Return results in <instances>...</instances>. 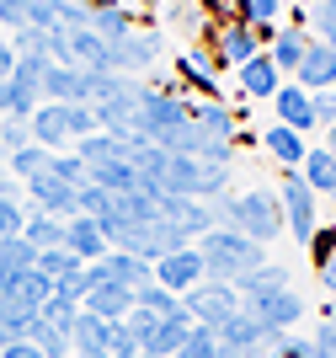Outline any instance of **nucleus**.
<instances>
[{
  "instance_id": "f257e3e1",
  "label": "nucleus",
  "mask_w": 336,
  "mask_h": 358,
  "mask_svg": "<svg viewBox=\"0 0 336 358\" xmlns=\"http://www.w3.org/2000/svg\"><path fill=\"white\" fill-rule=\"evenodd\" d=\"M192 252L203 257V273L214 278V284H235V278H246V273H256L267 262V246L235 236V230H224V224H214L208 236H198Z\"/></svg>"
},
{
  "instance_id": "f03ea898",
  "label": "nucleus",
  "mask_w": 336,
  "mask_h": 358,
  "mask_svg": "<svg viewBox=\"0 0 336 358\" xmlns=\"http://www.w3.org/2000/svg\"><path fill=\"white\" fill-rule=\"evenodd\" d=\"M214 214H219L224 230H235V236H246V241H256V246L278 241V230H283L278 193H267V187H256V193H240V198H214Z\"/></svg>"
},
{
  "instance_id": "7ed1b4c3",
  "label": "nucleus",
  "mask_w": 336,
  "mask_h": 358,
  "mask_svg": "<svg viewBox=\"0 0 336 358\" xmlns=\"http://www.w3.org/2000/svg\"><path fill=\"white\" fill-rule=\"evenodd\" d=\"M187 123V102L182 96H171V91H149L139 96V107H133V134L149 139V145H161L171 129H182Z\"/></svg>"
},
{
  "instance_id": "20e7f679",
  "label": "nucleus",
  "mask_w": 336,
  "mask_h": 358,
  "mask_svg": "<svg viewBox=\"0 0 336 358\" xmlns=\"http://www.w3.org/2000/svg\"><path fill=\"white\" fill-rule=\"evenodd\" d=\"M240 310H246L251 321L267 331V343H272L278 331H288V327H299V321H305V299L293 294V284H288V289H267V294L240 299Z\"/></svg>"
},
{
  "instance_id": "39448f33",
  "label": "nucleus",
  "mask_w": 336,
  "mask_h": 358,
  "mask_svg": "<svg viewBox=\"0 0 336 358\" xmlns=\"http://www.w3.org/2000/svg\"><path fill=\"white\" fill-rule=\"evenodd\" d=\"M278 209H283V230H288L299 246H309L321 203H315V193L299 182V171H283V177H278Z\"/></svg>"
},
{
  "instance_id": "423d86ee",
  "label": "nucleus",
  "mask_w": 336,
  "mask_h": 358,
  "mask_svg": "<svg viewBox=\"0 0 336 358\" xmlns=\"http://www.w3.org/2000/svg\"><path fill=\"white\" fill-rule=\"evenodd\" d=\"M182 315H187L192 327H224L230 315H240V294H235L230 284L203 278L198 289H187V294H182Z\"/></svg>"
},
{
  "instance_id": "0eeeda50",
  "label": "nucleus",
  "mask_w": 336,
  "mask_h": 358,
  "mask_svg": "<svg viewBox=\"0 0 336 358\" xmlns=\"http://www.w3.org/2000/svg\"><path fill=\"white\" fill-rule=\"evenodd\" d=\"M96 284H117V289H145V284H155L149 278V262H139V257H129V252H107V257H96V262H86V289H96Z\"/></svg>"
},
{
  "instance_id": "6e6552de",
  "label": "nucleus",
  "mask_w": 336,
  "mask_h": 358,
  "mask_svg": "<svg viewBox=\"0 0 336 358\" xmlns=\"http://www.w3.org/2000/svg\"><path fill=\"white\" fill-rule=\"evenodd\" d=\"M149 278H155V284H161L166 294H176V299H182L187 289H198V284H203L208 273H203V257H198V252L187 246V252H171V257H161V262L149 268Z\"/></svg>"
},
{
  "instance_id": "1a4fd4ad",
  "label": "nucleus",
  "mask_w": 336,
  "mask_h": 358,
  "mask_svg": "<svg viewBox=\"0 0 336 358\" xmlns=\"http://www.w3.org/2000/svg\"><path fill=\"white\" fill-rule=\"evenodd\" d=\"M161 220L176 224L187 241H198V236H208V230L219 224V214H214V203H203V198H171L166 193L161 198Z\"/></svg>"
},
{
  "instance_id": "9d476101",
  "label": "nucleus",
  "mask_w": 336,
  "mask_h": 358,
  "mask_svg": "<svg viewBox=\"0 0 336 358\" xmlns=\"http://www.w3.org/2000/svg\"><path fill=\"white\" fill-rule=\"evenodd\" d=\"M22 193H27V209L54 214V220H75V187L54 182L48 171H43V177H32V182H22Z\"/></svg>"
},
{
  "instance_id": "9b49d317",
  "label": "nucleus",
  "mask_w": 336,
  "mask_h": 358,
  "mask_svg": "<svg viewBox=\"0 0 336 358\" xmlns=\"http://www.w3.org/2000/svg\"><path fill=\"white\" fill-rule=\"evenodd\" d=\"M27 134H32V145H43L48 155H64V145H75V139H70V123H64V107H59V102H38V113L27 118Z\"/></svg>"
},
{
  "instance_id": "f8f14e48",
  "label": "nucleus",
  "mask_w": 336,
  "mask_h": 358,
  "mask_svg": "<svg viewBox=\"0 0 336 358\" xmlns=\"http://www.w3.org/2000/svg\"><path fill=\"white\" fill-rule=\"evenodd\" d=\"M293 86L299 91H336V48L309 43L305 59L293 64Z\"/></svg>"
},
{
  "instance_id": "ddd939ff",
  "label": "nucleus",
  "mask_w": 336,
  "mask_h": 358,
  "mask_svg": "<svg viewBox=\"0 0 336 358\" xmlns=\"http://www.w3.org/2000/svg\"><path fill=\"white\" fill-rule=\"evenodd\" d=\"M80 310L96 315V321H129V315H133V294H129V289H117V284H96V289H86Z\"/></svg>"
},
{
  "instance_id": "4468645a",
  "label": "nucleus",
  "mask_w": 336,
  "mask_h": 358,
  "mask_svg": "<svg viewBox=\"0 0 336 358\" xmlns=\"http://www.w3.org/2000/svg\"><path fill=\"white\" fill-rule=\"evenodd\" d=\"M187 123L192 129H203L208 139H219V145H235V113L224 102H187Z\"/></svg>"
},
{
  "instance_id": "2eb2a0df",
  "label": "nucleus",
  "mask_w": 336,
  "mask_h": 358,
  "mask_svg": "<svg viewBox=\"0 0 336 358\" xmlns=\"http://www.w3.org/2000/svg\"><path fill=\"white\" fill-rule=\"evenodd\" d=\"M315 43L299 22H288V27H272V48H267V59L278 64V75H293V64L305 59V48Z\"/></svg>"
},
{
  "instance_id": "dca6fc26",
  "label": "nucleus",
  "mask_w": 336,
  "mask_h": 358,
  "mask_svg": "<svg viewBox=\"0 0 336 358\" xmlns=\"http://www.w3.org/2000/svg\"><path fill=\"white\" fill-rule=\"evenodd\" d=\"M64 252L80 257V262H96V257H107V241H102V230H96V220H86V214L64 220Z\"/></svg>"
},
{
  "instance_id": "f3484780",
  "label": "nucleus",
  "mask_w": 336,
  "mask_h": 358,
  "mask_svg": "<svg viewBox=\"0 0 336 358\" xmlns=\"http://www.w3.org/2000/svg\"><path fill=\"white\" fill-rule=\"evenodd\" d=\"M272 102H278L283 129H293V134H309V129H315V118H309V91H299L293 80H283V86L272 91Z\"/></svg>"
},
{
  "instance_id": "a211bd4d",
  "label": "nucleus",
  "mask_w": 336,
  "mask_h": 358,
  "mask_svg": "<svg viewBox=\"0 0 336 358\" xmlns=\"http://www.w3.org/2000/svg\"><path fill=\"white\" fill-rule=\"evenodd\" d=\"M299 182H305L315 198H331L336 193V155L326 145H315V150H305V161H299Z\"/></svg>"
},
{
  "instance_id": "6ab92c4d",
  "label": "nucleus",
  "mask_w": 336,
  "mask_h": 358,
  "mask_svg": "<svg viewBox=\"0 0 336 358\" xmlns=\"http://www.w3.org/2000/svg\"><path fill=\"white\" fill-rule=\"evenodd\" d=\"M214 43H219V59L240 70V64H246V59H256V54H262V32H251L246 22H235V27L214 32Z\"/></svg>"
},
{
  "instance_id": "aec40b11",
  "label": "nucleus",
  "mask_w": 336,
  "mask_h": 358,
  "mask_svg": "<svg viewBox=\"0 0 336 358\" xmlns=\"http://www.w3.org/2000/svg\"><path fill=\"white\" fill-rule=\"evenodd\" d=\"M262 145H267V155L283 166V171H299V161H305V134H293V129H283V123H267L262 129Z\"/></svg>"
},
{
  "instance_id": "412c9836",
  "label": "nucleus",
  "mask_w": 336,
  "mask_h": 358,
  "mask_svg": "<svg viewBox=\"0 0 336 358\" xmlns=\"http://www.w3.org/2000/svg\"><path fill=\"white\" fill-rule=\"evenodd\" d=\"M235 80H240V91H246V96H262V102H272V91L283 86V80H278V64L267 59V54L246 59L240 70H235Z\"/></svg>"
},
{
  "instance_id": "4be33fe9",
  "label": "nucleus",
  "mask_w": 336,
  "mask_h": 358,
  "mask_svg": "<svg viewBox=\"0 0 336 358\" xmlns=\"http://www.w3.org/2000/svg\"><path fill=\"white\" fill-rule=\"evenodd\" d=\"M38 102H43V91L32 86V80H0V113H6V118H22L27 123L32 113H38Z\"/></svg>"
},
{
  "instance_id": "5701e85b",
  "label": "nucleus",
  "mask_w": 336,
  "mask_h": 358,
  "mask_svg": "<svg viewBox=\"0 0 336 358\" xmlns=\"http://www.w3.org/2000/svg\"><path fill=\"white\" fill-rule=\"evenodd\" d=\"M22 241H27L32 252H54V246H64V220H54V214H27V224H22Z\"/></svg>"
},
{
  "instance_id": "b1692460",
  "label": "nucleus",
  "mask_w": 336,
  "mask_h": 358,
  "mask_svg": "<svg viewBox=\"0 0 336 358\" xmlns=\"http://www.w3.org/2000/svg\"><path fill=\"white\" fill-rule=\"evenodd\" d=\"M214 337H219V348H267V331L251 321L246 310L240 315H230L224 327H214Z\"/></svg>"
},
{
  "instance_id": "393cba45",
  "label": "nucleus",
  "mask_w": 336,
  "mask_h": 358,
  "mask_svg": "<svg viewBox=\"0 0 336 358\" xmlns=\"http://www.w3.org/2000/svg\"><path fill=\"white\" fill-rule=\"evenodd\" d=\"M133 27H139V22L129 16V6H123V0H117V6H107V11H91V32H96L102 43H123Z\"/></svg>"
},
{
  "instance_id": "a878e982",
  "label": "nucleus",
  "mask_w": 336,
  "mask_h": 358,
  "mask_svg": "<svg viewBox=\"0 0 336 358\" xmlns=\"http://www.w3.org/2000/svg\"><path fill=\"white\" fill-rule=\"evenodd\" d=\"M32 327H38V310L22 305V299H11V294H0V331H6L11 343H27Z\"/></svg>"
},
{
  "instance_id": "bb28decb",
  "label": "nucleus",
  "mask_w": 336,
  "mask_h": 358,
  "mask_svg": "<svg viewBox=\"0 0 336 358\" xmlns=\"http://www.w3.org/2000/svg\"><path fill=\"white\" fill-rule=\"evenodd\" d=\"M235 294L251 299V294H267V289H288V268H278V262H262L256 273H246V278H235Z\"/></svg>"
},
{
  "instance_id": "cd10ccee",
  "label": "nucleus",
  "mask_w": 336,
  "mask_h": 358,
  "mask_svg": "<svg viewBox=\"0 0 336 358\" xmlns=\"http://www.w3.org/2000/svg\"><path fill=\"white\" fill-rule=\"evenodd\" d=\"M48 161H54V155H48L43 145H22V150H11V155H6V166H11V177H16V182L43 177V171H48Z\"/></svg>"
},
{
  "instance_id": "c85d7f7f",
  "label": "nucleus",
  "mask_w": 336,
  "mask_h": 358,
  "mask_svg": "<svg viewBox=\"0 0 336 358\" xmlns=\"http://www.w3.org/2000/svg\"><path fill=\"white\" fill-rule=\"evenodd\" d=\"M38 273H43L48 284H64V278H80V273H86V262H80V257H70L64 246H54V252H38Z\"/></svg>"
},
{
  "instance_id": "c756f323",
  "label": "nucleus",
  "mask_w": 336,
  "mask_h": 358,
  "mask_svg": "<svg viewBox=\"0 0 336 358\" xmlns=\"http://www.w3.org/2000/svg\"><path fill=\"white\" fill-rule=\"evenodd\" d=\"M6 294H11V299H22V305H32V310H38V305H43V299L54 294V284H48V278H43L38 268H27V273H11V289H6Z\"/></svg>"
},
{
  "instance_id": "7c9ffc66",
  "label": "nucleus",
  "mask_w": 336,
  "mask_h": 358,
  "mask_svg": "<svg viewBox=\"0 0 336 358\" xmlns=\"http://www.w3.org/2000/svg\"><path fill=\"white\" fill-rule=\"evenodd\" d=\"M133 310H145V315H155V321H166V315H182V299L166 294L161 284H145V289H133Z\"/></svg>"
},
{
  "instance_id": "2f4dec72",
  "label": "nucleus",
  "mask_w": 336,
  "mask_h": 358,
  "mask_svg": "<svg viewBox=\"0 0 336 358\" xmlns=\"http://www.w3.org/2000/svg\"><path fill=\"white\" fill-rule=\"evenodd\" d=\"M235 11L246 16V27L251 32H272V27H283L278 16H283V0H235Z\"/></svg>"
},
{
  "instance_id": "473e14b6",
  "label": "nucleus",
  "mask_w": 336,
  "mask_h": 358,
  "mask_svg": "<svg viewBox=\"0 0 336 358\" xmlns=\"http://www.w3.org/2000/svg\"><path fill=\"white\" fill-rule=\"evenodd\" d=\"M299 27H305L321 48H336V6H321V0H315V6H309V16L299 22Z\"/></svg>"
},
{
  "instance_id": "72a5a7b5",
  "label": "nucleus",
  "mask_w": 336,
  "mask_h": 358,
  "mask_svg": "<svg viewBox=\"0 0 336 358\" xmlns=\"http://www.w3.org/2000/svg\"><path fill=\"white\" fill-rule=\"evenodd\" d=\"M48 177L80 193V187H86V161H80V155H54V161H48Z\"/></svg>"
},
{
  "instance_id": "f704fd0d",
  "label": "nucleus",
  "mask_w": 336,
  "mask_h": 358,
  "mask_svg": "<svg viewBox=\"0 0 336 358\" xmlns=\"http://www.w3.org/2000/svg\"><path fill=\"white\" fill-rule=\"evenodd\" d=\"M0 262H6L11 273H27V268H38V252H32L22 236H6L0 241Z\"/></svg>"
},
{
  "instance_id": "c9c22d12",
  "label": "nucleus",
  "mask_w": 336,
  "mask_h": 358,
  "mask_svg": "<svg viewBox=\"0 0 336 358\" xmlns=\"http://www.w3.org/2000/svg\"><path fill=\"white\" fill-rule=\"evenodd\" d=\"M38 315H43L48 327L70 331V327H75V315H80V305H75V299H59V294H48L43 305H38Z\"/></svg>"
},
{
  "instance_id": "e433bc0d",
  "label": "nucleus",
  "mask_w": 336,
  "mask_h": 358,
  "mask_svg": "<svg viewBox=\"0 0 336 358\" xmlns=\"http://www.w3.org/2000/svg\"><path fill=\"white\" fill-rule=\"evenodd\" d=\"M267 358H315V353H309L305 331H278V337L267 343Z\"/></svg>"
},
{
  "instance_id": "4c0bfd02",
  "label": "nucleus",
  "mask_w": 336,
  "mask_h": 358,
  "mask_svg": "<svg viewBox=\"0 0 336 358\" xmlns=\"http://www.w3.org/2000/svg\"><path fill=\"white\" fill-rule=\"evenodd\" d=\"M176 70L187 75L192 86H203L208 102H219V91H214V75H208V59H203V54H182V59H176Z\"/></svg>"
},
{
  "instance_id": "58836bf2",
  "label": "nucleus",
  "mask_w": 336,
  "mask_h": 358,
  "mask_svg": "<svg viewBox=\"0 0 336 358\" xmlns=\"http://www.w3.org/2000/svg\"><path fill=\"white\" fill-rule=\"evenodd\" d=\"M27 198H0V241L6 236H22V224H27Z\"/></svg>"
},
{
  "instance_id": "ea45409f",
  "label": "nucleus",
  "mask_w": 336,
  "mask_h": 358,
  "mask_svg": "<svg viewBox=\"0 0 336 358\" xmlns=\"http://www.w3.org/2000/svg\"><path fill=\"white\" fill-rule=\"evenodd\" d=\"M182 353L187 358H214L219 353V337H214V327H192L187 343H182Z\"/></svg>"
},
{
  "instance_id": "a19ab883",
  "label": "nucleus",
  "mask_w": 336,
  "mask_h": 358,
  "mask_svg": "<svg viewBox=\"0 0 336 358\" xmlns=\"http://www.w3.org/2000/svg\"><path fill=\"white\" fill-rule=\"evenodd\" d=\"M64 123H70V139H75V145L96 134V113H91V107H80V102H75V107H64Z\"/></svg>"
},
{
  "instance_id": "79ce46f5",
  "label": "nucleus",
  "mask_w": 336,
  "mask_h": 358,
  "mask_svg": "<svg viewBox=\"0 0 336 358\" xmlns=\"http://www.w3.org/2000/svg\"><path fill=\"white\" fill-rule=\"evenodd\" d=\"M309 118L321 129H336V91H309Z\"/></svg>"
},
{
  "instance_id": "37998d69",
  "label": "nucleus",
  "mask_w": 336,
  "mask_h": 358,
  "mask_svg": "<svg viewBox=\"0 0 336 358\" xmlns=\"http://www.w3.org/2000/svg\"><path fill=\"white\" fill-rule=\"evenodd\" d=\"M22 145H32L27 123H22V118H0V150L11 155V150H22Z\"/></svg>"
},
{
  "instance_id": "c03bdc74",
  "label": "nucleus",
  "mask_w": 336,
  "mask_h": 358,
  "mask_svg": "<svg viewBox=\"0 0 336 358\" xmlns=\"http://www.w3.org/2000/svg\"><path fill=\"white\" fill-rule=\"evenodd\" d=\"M59 27H64V32L91 27V11H86V6H75V0H59Z\"/></svg>"
},
{
  "instance_id": "a18cd8bd",
  "label": "nucleus",
  "mask_w": 336,
  "mask_h": 358,
  "mask_svg": "<svg viewBox=\"0 0 336 358\" xmlns=\"http://www.w3.org/2000/svg\"><path fill=\"white\" fill-rule=\"evenodd\" d=\"M309 353L315 358H336V327L321 321V331H309Z\"/></svg>"
},
{
  "instance_id": "49530a36",
  "label": "nucleus",
  "mask_w": 336,
  "mask_h": 358,
  "mask_svg": "<svg viewBox=\"0 0 336 358\" xmlns=\"http://www.w3.org/2000/svg\"><path fill=\"white\" fill-rule=\"evenodd\" d=\"M331 252H336V236H331V230H321V236H309V257H315V268H321V262H326Z\"/></svg>"
},
{
  "instance_id": "de8ad7c7",
  "label": "nucleus",
  "mask_w": 336,
  "mask_h": 358,
  "mask_svg": "<svg viewBox=\"0 0 336 358\" xmlns=\"http://www.w3.org/2000/svg\"><path fill=\"white\" fill-rule=\"evenodd\" d=\"M22 27V0H0V32Z\"/></svg>"
},
{
  "instance_id": "09e8293b",
  "label": "nucleus",
  "mask_w": 336,
  "mask_h": 358,
  "mask_svg": "<svg viewBox=\"0 0 336 358\" xmlns=\"http://www.w3.org/2000/svg\"><path fill=\"white\" fill-rule=\"evenodd\" d=\"M321 289H326V294L336 299V252H331V257L321 262Z\"/></svg>"
},
{
  "instance_id": "8fccbe9b",
  "label": "nucleus",
  "mask_w": 336,
  "mask_h": 358,
  "mask_svg": "<svg viewBox=\"0 0 336 358\" xmlns=\"http://www.w3.org/2000/svg\"><path fill=\"white\" fill-rule=\"evenodd\" d=\"M0 358H43L32 343H11V348H0Z\"/></svg>"
},
{
  "instance_id": "3c124183",
  "label": "nucleus",
  "mask_w": 336,
  "mask_h": 358,
  "mask_svg": "<svg viewBox=\"0 0 336 358\" xmlns=\"http://www.w3.org/2000/svg\"><path fill=\"white\" fill-rule=\"evenodd\" d=\"M11 70H16V54H11V43L0 38V80H11Z\"/></svg>"
},
{
  "instance_id": "603ef678",
  "label": "nucleus",
  "mask_w": 336,
  "mask_h": 358,
  "mask_svg": "<svg viewBox=\"0 0 336 358\" xmlns=\"http://www.w3.org/2000/svg\"><path fill=\"white\" fill-rule=\"evenodd\" d=\"M0 198H27V193H22V182H11V177H0Z\"/></svg>"
},
{
  "instance_id": "864d4df0",
  "label": "nucleus",
  "mask_w": 336,
  "mask_h": 358,
  "mask_svg": "<svg viewBox=\"0 0 336 358\" xmlns=\"http://www.w3.org/2000/svg\"><path fill=\"white\" fill-rule=\"evenodd\" d=\"M75 6H86V11H107V6H117V0H75Z\"/></svg>"
},
{
  "instance_id": "5fc2aeb1",
  "label": "nucleus",
  "mask_w": 336,
  "mask_h": 358,
  "mask_svg": "<svg viewBox=\"0 0 336 358\" xmlns=\"http://www.w3.org/2000/svg\"><path fill=\"white\" fill-rule=\"evenodd\" d=\"M326 327H336V299H331V305H326Z\"/></svg>"
},
{
  "instance_id": "6e6d98bb",
  "label": "nucleus",
  "mask_w": 336,
  "mask_h": 358,
  "mask_svg": "<svg viewBox=\"0 0 336 358\" xmlns=\"http://www.w3.org/2000/svg\"><path fill=\"white\" fill-rule=\"evenodd\" d=\"M326 150H331V155H336V129H326Z\"/></svg>"
},
{
  "instance_id": "4d7b16f0",
  "label": "nucleus",
  "mask_w": 336,
  "mask_h": 358,
  "mask_svg": "<svg viewBox=\"0 0 336 358\" xmlns=\"http://www.w3.org/2000/svg\"><path fill=\"white\" fill-rule=\"evenodd\" d=\"M203 6H208V11H214V6H224V0H203Z\"/></svg>"
},
{
  "instance_id": "13d9d810",
  "label": "nucleus",
  "mask_w": 336,
  "mask_h": 358,
  "mask_svg": "<svg viewBox=\"0 0 336 358\" xmlns=\"http://www.w3.org/2000/svg\"><path fill=\"white\" fill-rule=\"evenodd\" d=\"M293 6H315V0H293Z\"/></svg>"
},
{
  "instance_id": "bf43d9fd",
  "label": "nucleus",
  "mask_w": 336,
  "mask_h": 358,
  "mask_svg": "<svg viewBox=\"0 0 336 358\" xmlns=\"http://www.w3.org/2000/svg\"><path fill=\"white\" fill-rule=\"evenodd\" d=\"M0 166H6V150H0Z\"/></svg>"
},
{
  "instance_id": "052dcab7",
  "label": "nucleus",
  "mask_w": 336,
  "mask_h": 358,
  "mask_svg": "<svg viewBox=\"0 0 336 358\" xmlns=\"http://www.w3.org/2000/svg\"><path fill=\"white\" fill-rule=\"evenodd\" d=\"M171 358H187V353H171Z\"/></svg>"
},
{
  "instance_id": "680f3d73",
  "label": "nucleus",
  "mask_w": 336,
  "mask_h": 358,
  "mask_svg": "<svg viewBox=\"0 0 336 358\" xmlns=\"http://www.w3.org/2000/svg\"><path fill=\"white\" fill-rule=\"evenodd\" d=\"M133 358H145V353H133Z\"/></svg>"
},
{
  "instance_id": "e2e57ef3",
  "label": "nucleus",
  "mask_w": 336,
  "mask_h": 358,
  "mask_svg": "<svg viewBox=\"0 0 336 358\" xmlns=\"http://www.w3.org/2000/svg\"><path fill=\"white\" fill-rule=\"evenodd\" d=\"M331 198H336V193H331Z\"/></svg>"
}]
</instances>
